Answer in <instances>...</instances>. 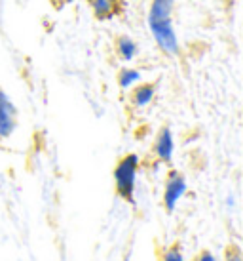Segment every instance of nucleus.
I'll use <instances>...</instances> for the list:
<instances>
[{
	"label": "nucleus",
	"mask_w": 243,
	"mask_h": 261,
	"mask_svg": "<svg viewBox=\"0 0 243 261\" xmlns=\"http://www.w3.org/2000/svg\"><path fill=\"white\" fill-rule=\"evenodd\" d=\"M200 261H215V257H213L211 254H203V255L200 257Z\"/></svg>",
	"instance_id": "nucleus-11"
},
{
	"label": "nucleus",
	"mask_w": 243,
	"mask_h": 261,
	"mask_svg": "<svg viewBox=\"0 0 243 261\" xmlns=\"http://www.w3.org/2000/svg\"><path fill=\"white\" fill-rule=\"evenodd\" d=\"M139 80V73L133 71V69H124L120 73V86L122 88H129L131 84H135Z\"/></svg>",
	"instance_id": "nucleus-9"
},
{
	"label": "nucleus",
	"mask_w": 243,
	"mask_h": 261,
	"mask_svg": "<svg viewBox=\"0 0 243 261\" xmlns=\"http://www.w3.org/2000/svg\"><path fill=\"white\" fill-rule=\"evenodd\" d=\"M152 95H154V86L146 84V86H141L135 92V103L139 107H144L146 103H150Z\"/></svg>",
	"instance_id": "nucleus-7"
},
{
	"label": "nucleus",
	"mask_w": 243,
	"mask_h": 261,
	"mask_svg": "<svg viewBox=\"0 0 243 261\" xmlns=\"http://www.w3.org/2000/svg\"><path fill=\"white\" fill-rule=\"evenodd\" d=\"M185 191H186L185 177L180 174H175V172H173L171 177H169V181H167V187H165V196H164L165 208L171 212L173 208H175V204L179 202L180 196L185 195Z\"/></svg>",
	"instance_id": "nucleus-4"
},
{
	"label": "nucleus",
	"mask_w": 243,
	"mask_h": 261,
	"mask_svg": "<svg viewBox=\"0 0 243 261\" xmlns=\"http://www.w3.org/2000/svg\"><path fill=\"white\" fill-rule=\"evenodd\" d=\"M15 116H17V111L14 103L10 101V97L0 88V139L8 138L15 130Z\"/></svg>",
	"instance_id": "nucleus-3"
},
{
	"label": "nucleus",
	"mask_w": 243,
	"mask_h": 261,
	"mask_svg": "<svg viewBox=\"0 0 243 261\" xmlns=\"http://www.w3.org/2000/svg\"><path fill=\"white\" fill-rule=\"evenodd\" d=\"M165 261H183V255H180V252H177V250H169V252L165 254Z\"/></svg>",
	"instance_id": "nucleus-10"
},
{
	"label": "nucleus",
	"mask_w": 243,
	"mask_h": 261,
	"mask_svg": "<svg viewBox=\"0 0 243 261\" xmlns=\"http://www.w3.org/2000/svg\"><path fill=\"white\" fill-rule=\"evenodd\" d=\"M156 154L165 162H169L173 156V136L167 128L162 130V134H160V138L156 141Z\"/></svg>",
	"instance_id": "nucleus-5"
},
{
	"label": "nucleus",
	"mask_w": 243,
	"mask_h": 261,
	"mask_svg": "<svg viewBox=\"0 0 243 261\" xmlns=\"http://www.w3.org/2000/svg\"><path fill=\"white\" fill-rule=\"evenodd\" d=\"M118 50H120V56L124 59H133L137 54V44L131 40V38L128 37H122L120 40H118Z\"/></svg>",
	"instance_id": "nucleus-6"
},
{
	"label": "nucleus",
	"mask_w": 243,
	"mask_h": 261,
	"mask_svg": "<svg viewBox=\"0 0 243 261\" xmlns=\"http://www.w3.org/2000/svg\"><path fill=\"white\" fill-rule=\"evenodd\" d=\"M228 261H241V257H239V254L232 255V257H228Z\"/></svg>",
	"instance_id": "nucleus-12"
},
{
	"label": "nucleus",
	"mask_w": 243,
	"mask_h": 261,
	"mask_svg": "<svg viewBox=\"0 0 243 261\" xmlns=\"http://www.w3.org/2000/svg\"><path fill=\"white\" fill-rule=\"evenodd\" d=\"M92 2L93 10H95V14L97 17H108L110 12H112V4H110V0H89Z\"/></svg>",
	"instance_id": "nucleus-8"
},
{
	"label": "nucleus",
	"mask_w": 243,
	"mask_h": 261,
	"mask_svg": "<svg viewBox=\"0 0 243 261\" xmlns=\"http://www.w3.org/2000/svg\"><path fill=\"white\" fill-rule=\"evenodd\" d=\"M65 2H74V0H65Z\"/></svg>",
	"instance_id": "nucleus-13"
},
{
	"label": "nucleus",
	"mask_w": 243,
	"mask_h": 261,
	"mask_svg": "<svg viewBox=\"0 0 243 261\" xmlns=\"http://www.w3.org/2000/svg\"><path fill=\"white\" fill-rule=\"evenodd\" d=\"M173 2L175 0H154L150 14H148V27L156 38L158 46L165 54L175 56V54H179V38H177V33L171 23Z\"/></svg>",
	"instance_id": "nucleus-1"
},
{
	"label": "nucleus",
	"mask_w": 243,
	"mask_h": 261,
	"mask_svg": "<svg viewBox=\"0 0 243 261\" xmlns=\"http://www.w3.org/2000/svg\"><path fill=\"white\" fill-rule=\"evenodd\" d=\"M137 164H139L137 154H128V156L118 164V168H116V172H114V179H116L118 193H120L124 198H128V200H133Z\"/></svg>",
	"instance_id": "nucleus-2"
}]
</instances>
